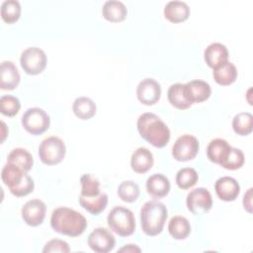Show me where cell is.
Listing matches in <instances>:
<instances>
[{
    "instance_id": "9",
    "label": "cell",
    "mask_w": 253,
    "mask_h": 253,
    "mask_svg": "<svg viewBox=\"0 0 253 253\" xmlns=\"http://www.w3.org/2000/svg\"><path fill=\"white\" fill-rule=\"evenodd\" d=\"M200 149V143L197 137L191 134L179 136L172 146V156L175 160L186 162L194 159Z\"/></svg>"
},
{
    "instance_id": "3",
    "label": "cell",
    "mask_w": 253,
    "mask_h": 253,
    "mask_svg": "<svg viewBox=\"0 0 253 253\" xmlns=\"http://www.w3.org/2000/svg\"><path fill=\"white\" fill-rule=\"evenodd\" d=\"M168 216L166 206L157 201L150 200L140 209V224L142 231L148 236H155L162 232Z\"/></svg>"
},
{
    "instance_id": "38",
    "label": "cell",
    "mask_w": 253,
    "mask_h": 253,
    "mask_svg": "<svg viewBox=\"0 0 253 253\" xmlns=\"http://www.w3.org/2000/svg\"><path fill=\"white\" fill-rule=\"evenodd\" d=\"M140 248L137 247L135 244H127L121 249H119V252H140Z\"/></svg>"
},
{
    "instance_id": "29",
    "label": "cell",
    "mask_w": 253,
    "mask_h": 253,
    "mask_svg": "<svg viewBox=\"0 0 253 253\" xmlns=\"http://www.w3.org/2000/svg\"><path fill=\"white\" fill-rule=\"evenodd\" d=\"M232 128L239 135H248L253 129V116L248 112H242L234 116L232 120Z\"/></svg>"
},
{
    "instance_id": "18",
    "label": "cell",
    "mask_w": 253,
    "mask_h": 253,
    "mask_svg": "<svg viewBox=\"0 0 253 253\" xmlns=\"http://www.w3.org/2000/svg\"><path fill=\"white\" fill-rule=\"evenodd\" d=\"M231 145L222 138H214L207 147V156L210 161L221 165L230 153Z\"/></svg>"
},
{
    "instance_id": "11",
    "label": "cell",
    "mask_w": 253,
    "mask_h": 253,
    "mask_svg": "<svg viewBox=\"0 0 253 253\" xmlns=\"http://www.w3.org/2000/svg\"><path fill=\"white\" fill-rule=\"evenodd\" d=\"M89 247L97 253H108L115 248V236L104 227L95 228L88 236Z\"/></svg>"
},
{
    "instance_id": "19",
    "label": "cell",
    "mask_w": 253,
    "mask_h": 253,
    "mask_svg": "<svg viewBox=\"0 0 253 253\" xmlns=\"http://www.w3.org/2000/svg\"><path fill=\"white\" fill-rule=\"evenodd\" d=\"M146 191L151 197L162 199L166 197L170 191V181L163 174H153L146 180Z\"/></svg>"
},
{
    "instance_id": "23",
    "label": "cell",
    "mask_w": 253,
    "mask_h": 253,
    "mask_svg": "<svg viewBox=\"0 0 253 253\" xmlns=\"http://www.w3.org/2000/svg\"><path fill=\"white\" fill-rule=\"evenodd\" d=\"M102 15L106 20L113 23H118L126 19L127 9L122 1L108 0L103 4Z\"/></svg>"
},
{
    "instance_id": "22",
    "label": "cell",
    "mask_w": 253,
    "mask_h": 253,
    "mask_svg": "<svg viewBox=\"0 0 253 253\" xmlns=\"http://www.w3.org/2000/svg\"><path fill=\"white\" fill-rule=\"evenodd\" d=\"M167 98L169 103L179 110H186L193 105L188 97L186 85L183 83L172 84L167 91Z\"/></svg>"
},
{
    "instance_id": "39",
    "label": "cell",
    "mask_w": 253,
    "mask_h": 253,
    "mask_svg": "<svg viewBox=\"0 0 253 253\" xmlns=\"http://www.w3.org/2000/svg\"><path fill=\"white\" fill-rule=\"evenodd\" d=\"M1 125H2V138H1V142H3L5 140V137L8 133H6L5 129H6V125L4 122H1Z\"/></svg>"
},
{
    "instance_id": "15",
    "label": "cell",
    "mask_w": 253,
    "mask_h": 253,
    "mask_svg": "<svg viewBox=\"0 0 253 253\" xmlns=\"http://www.w3.org/2000/svg\"><path fill=\"white\" fill-rule=\"evenodd\" d=\"M20 73L17 66L8 60H4L0 66V88L2 90H14L20 83Z\"/></svg>"
},
{
    "instance_id": "24",
    "label": "cell",
    "mask_w": 253,
    "mask_h": 253,
    "mask_svg": "<svg viewBox=\"0 0 253 253\" xmlns=\"http://www.w3.org/2000/svg\"><path fill=\"white\" fill-rule=\"evenodd\" d=\"M214 81L221 86H228L235 82L237 78V69L230 61H225L213 69Z\"/></svg>"
},
{
    "instance_id": "1",
    "label": "cell",
    "mask_w": 253,
    "mask_h": 253,
    "mask_svg": "<svg viewBox=\"0 0 253 253\" xmlns=\"http://www.w3.org/2000/svg\"><path fill=\"white\" fill-rule=\"evenodd\" d=\"M87 225L86 217L73 209L59 207L51 212L50 226L57 233L76 237L85 231Z\"/></svg>"
},
{
    "instance_id": "2",
    "label": "cell",
    "mask_w": 253,
    "mask_h": 253,
    "mask_svg": "<svg viewBox=\"0 0 253 253\" xmlns=\"http://www.w3.org/2000/svg\"><path fill=\"white\" fill-rule=\"evenodd\" d=\"M139 135L148 143L157 148L164 147L170 140V129L167 125L155 114L144 113L136 123Z\"/></svg>"
},
{
    "instance_id": "20",
    "label": "cell",
    "mask_w": 253,
    "mask_h": 253,
    "mask_svg": "<svg viewBox=\"0 0 253 253\" xmlns=\"http://www.w3.org/2000/svg\"><path fill=\"white\" fill-rule=\"evenodd\" d=\"M164 16L171 23H181L190 16V8L184 1H169L164 7Z\"/></svg>"
},
{
    "instance_id": "21",
    "label": "cell",
    "mask_w": 253,
    "mask_h": 253,
    "mask_svg": "<svg viewBox=\"0 0 253 253\" xmlns=\"http://www.w3.org/2000/svg\"><path fill=\"white\" fill-rule=\"evenodd\" d=\"M185 85L188 97L192 104L204 102L208 100L211 94V88L210 84L204 80H192L187 82Z\"/></svg>"
},
{
    "instance_id": "8",
    "label": "cell",
    "mask_w": 253,
    "mask_h": 253,
    "mask_svg": "<svg viewBox=\"0 0 253 253\" xmlns=\"http://www.w3.org/2000/svg\"><path fill=\"white\" fill-rule=\"evenodd\" d=\"M45 52L37 46H31L23 50L20 56V63L27 74L38 75L46 66Z\"/></svg>"
},
{
    "instance_id": "6",
    "label": "cell",
    "mask_w": 253,
    "mask_h": 253,
    "mask_svg": "<svg viewBox=\"0 0 253 253\" xmlns=\"http://www.w3.org/2000/svg\"><path fill=\"white\" fill-rule=\"evenodd\" d=\"M39 157L45 165L60 163L65 157L66 147L63 140L57 136H48L39 145Z\"/></svg>"
},
{
    "instance_id": "35",
    "label": "cell",
    "mask_w": 253,
    "mask_h": 253,
    "mask_svg": "<svg viewBox=\"0 0 253 253\" xmlns=\"http://www.w3.org/2000/svg\"><path fill=\"white\" fill-rule=\"evenodd\" d=\"M244 161L245 157L242 150L236 147H231L229 155L220 166L227 170H237L243 166Z\"/></svg>"
},
{
    "instance_id": "5",
    "label": "cell",
    "mask_w": 253,
    "mask_h": 253,
    "mask_svg": "<svg viewBox=\"0 0 253 253\" xmlns=\"http://www.w3.org/2000/svg\"><path fill=\"white\" fill-rule=\"evenodd\" d=\"M107 222L109 227L122 237L129 236L135 231L136 223L133 212L125 207L113 208L107 216Z\"/></svg>"
},
{
    "instance_id": "34",
    "label": "cell",
    "mask_w": 253,
    "mask_h": 253,
    "mask_svg": "<svg viewBox=\"0 0 253 253\" xmlns=\"http://www.w3.org/2000/svg\"><path fill=\"white\" fill-rule=\"evenodd\" d=\"M21 109L20 100L12 95H3L0 98V112L7 117L16 116Z\"/></svg>"
},
{
    "instance_id": "33",
    "label": "cell",
    "mask_w": 253,
    "mask_h": 253,
    "mask_svg": "<svg viewBox=\"0 0 253 253\" xmlns=\"http://www.w3.org/2000/svg\"><path fill=\"white\" fill-rule=\"evenodd\" d=\"M139 187L133 181L127 180L122 182L118 187L119 198L126 203H133L139 197Z\"/></svg>"
},
{
    "instance_id": "13",
    "label": "cell",
    "mask_w": 253,
    "mask_h": 253,
    "mask_svg": "<svg viewBox=\"0 0 253 253\" xmlns=\"http://www.w3.org/2000/svg\"><path fill=\"white\" fill-rule=\"evenodd\" d=\"M136 96L143 105L152 106L160 100L161 86L153 78H144L136 87Z\"/></svg>"
},
{
    "instance_id": "7",
    "label": "cell",
    "mask_w": 253,
    "mask_h": 253,
    "mask_svg": "<svg viewBox=\"0 0 253 253\" xmlns=\"http://www.w3.org/2000/svg\"><path fill=\"white\" fill-rule=\"evenodd\" d=\"M23 127L33 135H40L46 131L50 126V118L46 112L41 108L34 107L28 109L22 116Z\"/></svg>"
},
{
    "instance_id": "14",
    "label": "cell",
    "mask_w": 253,
    "mask_h": 253,
    "mask_svg": "<svg viewBox=\"0 0 253 253\" xmlns=\"http://www.w3.org/2000/svg\"><path fill=\"white\" fill-rule=\"evenodd\" d=\"M214 190L220 200L224 202H232L236 200L240 193V185L234 178L223 176L215 181Z\"/></svg>"
},
{
    "instance_id": "12",
    "label": "cell",
    "mask_w": 253,
    "mask_h": 253,
    "mask_svg": "<svg viewBox=\"0 0 253 253\" xmlns=\"http://www.w3.org/2000/svg\"><path fill=\"white\" fill-rule=\"evenodd\" d=\"M46 212L45 204L40 199H33L24 204L21 214L24 221L30 226H38L44 220Z\"/></svg>"
},
{
    "instance_id": "32",
    "label": "cell",
    "mask_w": 253,
    "mask_h": 253,
    "mask_svg": "<svg viewBox=\"0 0 253 253\" xmlns=\"http://www.w3.org/2000/svg\"><path fill=\"white\" fill-rule=\"evenodd\" d=\"M80 184H81V192L79 195L80 197L92 198L102 193L100 190L99 180L94 176H92L91 174H84L80 178Z\"/></svg>"
},
{
    "instance_id": "10",
    "label": "cell",
    "mask_w": 253,
    "mask_h": 253,
    "mask_svg": "<svg viewBox=\"0 0 253 253\" xmlns=\"http://www.w3.org/2000/svg\"><path fill=\"white\" fill-rule=\"evenodd\" d=\"M186 205L193 214H203L211 209L212 198L208 189L196 188L187 195Z\"/></svg>"
},
{
    "instance_id": "31",
    "label": "cell",
    "mask_w": 253,
    "mask_h": 253,
    "mask_svg": "<svg viewBox=\"0 0 253 253\" xmlns=\"http://www.w3.org/2000/svg\"><path fill=\"white\" fill-rule=\"evenodd\" d=\"M199 175L194 168L184 167L181 168L176 174V184L182 190L192 188L197 184Z\"/></svg>"
},
{
    "instance_id": "27",
    "label": "cell",
    "mask_w": 253,
    "mask_h": 253,
    "mask_svg": "<svg viewBox=\"0 0 253 253\" xmlns=\"http://www.w3.org/2000/svg\"><path fill=\"white\" fill-rule=\"evenodd\" d=\"M7 162L14 164L23 169L24 171L28 172L33 167L34 158L27 149L18 147L11 150V152L8 154Z\"/></svg>"
},
{
    "instance_id": "25",
    "label": "cell",
    "mask_w": 253,
    "mask_h": 253,
    "mask_svg": "<svg viewBox=\"0 0 253 253\" xmlns=\"http://www.w3.org/2000/svg\"><path fill=\"white\" fill-rule=\"evenodd\" d=\"M72 111L77 118L86 121L90 120L92 117L95 116L97 107L92 99L85 96H81L77 97L74 100L72 104Z\"/></svg>"
},
{
    "instance_id": "16",
    "label": "cell",
    "mask_w": 253,
    "mask_h": 253,
    "mask_svg": "<svg viewBox=\"0 0 253 253\" xmlns=\"http://www.w3.org/2000/svg\"><path fill=\"white\" fill-rule=\"evenodd\" d=\"M154 163L152 152L146 147H138L135 149L130 157L131 169L138 174L146 173L151 169Z\"/></svg>"
},
{
    "instance_id": "17",
    "label": "cell",
    "mask_w": 253,
    "mask_h": 253,
    "mask_svg": "<svg viewBox=\"0 0 253 253\" xmlns=\"http://www.w3.org/2000/svg\"><path fill=\"white\" fill-rule=\"evenodd\" d=\"M228 55L226 46L220 42H212L209 44L204 51L205 61L208 66L212 69L227 61Z\"/></svg>"
},
{
    "instance_id": "4",
    "label": "cell",
    "mask_w": 253,
    "mask_h": 253,
    "mask_svg": "<svg viewBox=\"0 0 253 253\" xmlns=\"http://www.w3.org/2000/svg\"><path fill=\"white\" fill-rule=\"evenodd\" d=\"M1 178L4 184L9 188L12 195L16 197H25L34 191L35 183L33 178L20 167L6 163L1 171Z\"/></svg>"
},
{
    "instance_id": "36",
    "label": "cell",
    "mask_w": 253,
    "mask_h": 253,
    "mask_svg": "<svg viewBox=\"0 0 253 253\" xmlns=\"http://www.w3.org/2000/svg\"><path fill=\"white\" fill-rule=\"evenodd\" d=\"M70 251V247L67 242L61 240V239H51L47 241L42 249L43 253H49V252H62L67 253Z\"/></svg>"
},
{
    "instance_id": "30",
    "label": "cell",
    "mask_w": 253,
    "mask_h": 253,
    "mask_svg": "<svg viewBox=\"0 0 253 253\" xmlns=\"http://www.w3.org/2000/svg\"><path fill=\"white\" fill-rule=\"evenodd\" d=\"M21 16V4L17 0H5L1 4V18L7 24H13Z\"/></svg>"
},
{
    "instance_id": "28",
    "label": "cell",
    "mask_w": 253,
    "mask_h": 253,
    "mask_svg": "<svg viewBox=\"0 0 253 253\" xmlns=\"http://www.w3.org/2000/svg\"><path fill=\"white\" fill-rule=\"evenodd\" d=\"M79 204L91 214L98 215L107 208L108 195L106 193H101L100 195L92 198H84L79 196Z\"/></svg>"
},
{
    "instance_id": "37",
    "label": "cell",
    "mask_w": 253,
    "mask_h": 253,
    "mask_svg": "<svg viewBox=\"0 0 253 253\" xmlns=\"http://www.w3.org/2000/svg\"><path fill=\"white\" fill-rule=\"evenodd\" d=\"M251 200H252V188H249L247 190V192L244 194L243 196V208L249 212L251 213L252 212V203H251Z\"/></svg>"
},
{
    "instance_id": "26",
    "label": "cell",
    "mask_w": 253,
    "mask_h": 253,
    "mask_svg": "<svg viewBox=\"0 0 253 253\" xmlns=\"http://www.w3.org/2000/svg\"><path fill=\"white\" fill-rule=\"evenodd\" d=\"M168 231L174 239L183 240L189 236L191 232V224L185 216L175 215L169 220Z\"/></svg>"
}]
</instances>
